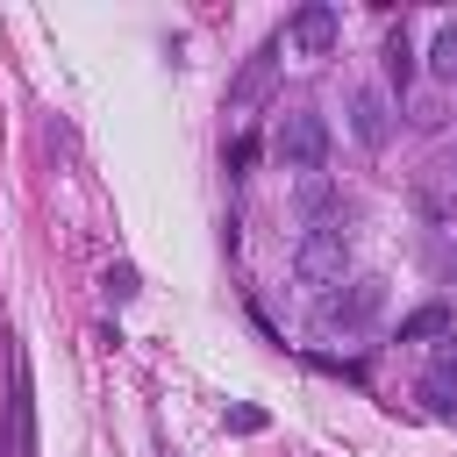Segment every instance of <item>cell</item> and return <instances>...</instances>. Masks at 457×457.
<instances>
[{"mask_svg":"<svg viewBox=\"0 0 457 457\" xmlns=\"http://www.w3.org/2000/svg\"><path fill=\"white\" fill-rule=\"evenodd\" d=\"M350 114H357V143H371V150H378V143L393 136V114H386V93H357V107H350Z\"/></svg>","mask_w":457,"mask_h":457,"instance_id":"obj_8","label":"cell"},{"mask_svg":"<svg viewBox=\"0 0 457 457\" xmlns=\"http://www.w3.org/2000/svg\"><path fill=\"white\" fill-rule=\"evenodd\" d=\"M371 307H378V286L364 278V286H350V293H328V300L314 307V321H321V328H357Z\"/></svg>","mask_w":457,"mask_h":457,"instance_id":"obj_4","label":"cell"},{"mask_svg":"<svg viewBox=\"0 0 457 457\" xmlns=\"http://www.w3.org/2000/svg\"><path fill=\"white\" fill-rule=\"evenodd\" d=\"M428 71H436L443 86H457V21H443V29H436V50H428Z\"/></svg>","mask_w":457,"mask_h":457,"instance_id":"obj_9","label":"cell"},{"mask_svg":"<svg viewBox=\"0 0 457 457\" xmlns=\"http://www.w3.org/2000/svg\"><path fill=\"white\" fill-rule=\"evenodd\" d=\"M336 29H343V21H336V7H300L286 36H293V50H300V57H328V50H336Z\"/></svg>","mask_w":457,"mask_h":457,"instance_id":"obj_3","label":"cell"},{"mask_svg":"<svg viewBox=\"0 0 457 457\" xmlns=\"http://www.w3.org/2000/svg\"><path fill=\"white\" fill-rule=\"evenodd\" d=\"M421 400H428L436 414H457V343H450V350L421 371Z\"/></svg>","mask_w":457,"mask_h":457,"instance_id":"obj_6","label":"cell"},{"mask_svg":"<svg viewBox=\"0 0 457 457\" xmlns=\"http://www.w3.org/2000/svg\"><path fill=\"white\" fill-rule=\"evenodd\" d=\"M386 71L407 86V71H414V50H407V36H386Z\"/></svg>","mask_w":457,"mask_h":457,"instance_id":"obj_10","label":"cell"},{"mask_svg":"<svg viewBox=\"0 0 457 457\" xmlns=\"http://www.w3.org/2000/svg\"><path fill=\"white\" fill-rule=\"evenodd\" d=\"M271 157L286 171H300V179H321V164H328V121L314 107H293L278 121V136H271Z\"/></svg>","mask_w":457,"mask_h":457,"instance_id":"obj_1","label":"cell"},{"mask_svg":"<svg viewBox=\"0 0 457 457\" xmlns=\"http://www.w3.org/2000/svg\"><path fill=\"white\" fill-rule=\"evenodd\" d=\"M271 71H278V50H271V43H264V50H257V57H250V64H243V79H236V86H228V107H257V100H264V93H271Z\"/></svg>","mask_w":457,"mask_h":457,"instance_id":"obj_5","label":"cell"},{"mask_svg":"<svg viewBox=\"0 0 457 457\" xmlns=\"http://www.w3.org/2000/svg\"><path fill=\"white\" fill-rule=\"evenodd\" d=\"M343 264H350V236H343V221L307 228V243H300V257H293L300 286H343Z\"/></svg>","mask_w":457,"mask_h":457,"instance_id":"obj_2","label":"cell"},{"mask_svg":"<svg viewBox=\"0 0 457 457\" xmlns=\"http://www.w3.org/2000/svg\"><path fill=\"white\" fill-rule=\"evenodd\" d=\"M450 328H457L450 300H428V307H414V314L400 321V343H428V336H450Z\"/></svg>","mask_w":457,"mask_h":457,"instance_id":"obj_7","label":"cell"}]
</instances>
